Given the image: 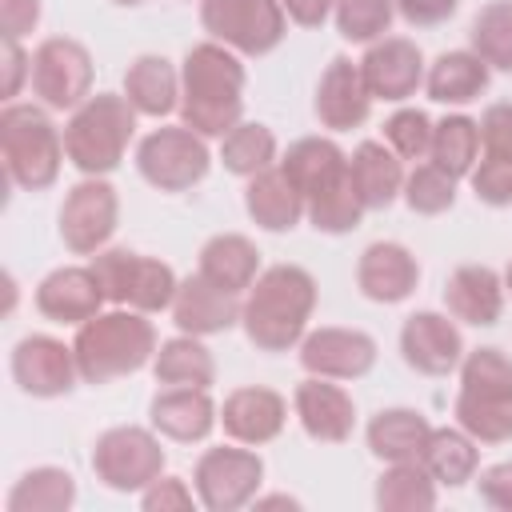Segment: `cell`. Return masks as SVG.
I'll return each mask as SVG.
<instances>
[{
	"label": "cell",
	"instance_id": "obj_16",
	"mask_svg": "<svg viewBox=\"0 0 512 512\" xmlns=\"http://www.w3.org/2000/svg\"><path fill=\"white\" fill-rule=\"evenodd\" d=\"M372 100H408L424 80V56L408 36H380L360 60Z\"/></svg>",
	"mask_w": 512,
	"mask_h": 512
},
{
	"label": "cell",
	"instance_id": "obj_41",
	"mask_svg": "<svg viewBox=\"0 0 512 512\" xmlns=\"http://www.w3.org/2000/svg\"><path fill=\"white\" fill-rule=\"evenodd\" d=\"M336 32L352 44H372L388 32L396 0H336Z\"/></svg>",
	"mask_w": 512,
	"mask_h": 512
},
{
	"label": "cell",
	"instance_id": "obj_52",
	"mask_svg": "<svg viewBox=\"0 0 512 512\" xmlns=\"http://www.w3.org/2000/svg\"><path fill=\"white\" fill-rule=\"evenodd\" d=\"M272 504H288V508H296V500H288V496H268V500H260V508H272Z\"/></svg>",
	"mask_w": 512,
	"mask_h": 512
},
{
	"label": "cell",
	"instance_id": "obj_34",
	"mask_svg": "<svg viewBox=\"0 0 512 512\" xmlns=\"http://www.w3.org/2000/svg\"><path fill=\"white\" fill-rule=\"evenodd\" d=\"M476 440L464 432V428H432L428 444H424V456L420 464L428 468V476L436 484H448V488H460L476 476Z\"/></svg>",
	"mask_w": 512,
	"mask_h": 512
},
{
	"label": "cell",
	"instance_id": "obj_47",
	"mask_svg": "<svg viewBox=\"0 0 512 512\" xmlns=\"http://www.w3.org/2000/svg\"><path fill=\"white\" fill-rule=\"evenodd\" d=\"M40 20V0H0V32L4 40H20Z\"/></svg>",
	"mask_w": 512,
	"mask_h": 512
},
{
	"label": "cell",
	"instance_id": "obj_23",
	"mask_svg": "<svg viewBox=\"0 0 512 512\" xmlns=\"http://www.w3.org/2000/svg\"><path fill=\"white\" fill-rule=\"evenodd\" d=\"M292 400H296V416L312 440L340 444L352 436V420H356L352 396L340 384H328V376H312V380L296 384Z\"/></svg>",
	"mask_w": 512,
	"mask_h": 512
},
{
	"label": "cell",
	"instance_id": "obj_8",
	"mask_svg": "<svg viewBox=\"0 0 512 512\" xmlns=\"http://www.w3.org/2000/svg\"><path fill=\"white\" fill-rule=\"evenodd\" d=\"M200 24L212 40L244 56L272 52L288 32L280 0H200Z\"/></svg>",
	"mask_w": 512,
	"mask_h": 512
},
{
	"label": "cell",
	"instance_id": "obj_30",
	"mask_svg": "<svg viewBox=\"0 0 512 512\" xmlns=\"http://www.w3.org/2000/svg\"><path fill=\"white\" fill-rule=\"evenodd\" d=\"M348 168H352V184H356L364 208H388L404 188L400 156L392 148H384L380 140L356 144V152L348 156Z\"/></svg>",
	"mask_w": 512,
	"mask_h": 512
},
{
	"label": "cell",
	"instance_id": "obj_17",
	"mask_svg": "<svg viewBox=\"0 0 512 512\" xmlns=\"http://www.w3.org/2000/svg\"><path fill=\"white\" fill-rule=\"evenodd\" d=\"M400 352L404 364L424 376H448L464 360L460 328L440 312H412L400 328Z\"/></svg>",
	"mask_w": 512,
	"mask_h": 512
},
{
	"label": "cell",
	"instance_id": "obj_48",
	"mask_svg": "<svg viewBox=\"0 0 512 512\" xmlns=\"http://www.w3.org/2000/svg\"><path fill=\"white\" fill-rule=\"evenodd\" d=\"M460 8V0H396V12L412 24V28H432L444 24L452 12Z\"/></svg>",
	"mask_w": 512,
	"mask_h": 512
},
{
	"label": "cell",
	"instance_id": "obj_33",
	"mask_svg": "<svg viewBox=\"0 0 512 512\" xmlns=\"http://www.w3.org/2000/svg\"><path fill=\"white\" fill-rule=\"evenodd\" d=\"M436 104H468L488 88V64L476 52H444L424 76Z\"/></svg>",
	"mask_w": 512,
	"mask_h": 512
},
{
	"label": "cell",
	"instance_id": "obj_3",
	"mask_svg": "<svg viewBox=\"0 0 512 512\" xmlns=\"http://www.w3.org/2000/svg\"><path fill=\"white\" fill-rule=\"evenodd\" d=\"M76 352V368L80 380L88 384H108L116 376L140 372L152 352H156V328L152 320H144V312H96L92 320H84L76 328L72 340Z\"/></svg>",
	"mask_w": 512,
	"mask_h": 512
},
{
	"label": "cell",
	"instance_id": "obj_11",
	"mask_svg": "<svg viewBox=\"0 0 512 512\" xmlns=\"http://www.w3.org/2000/svg\"><path fill=\"white\" fill-rule=\"evenodd\" d=\"M32 92L44 108H80L92 96V56L68 36H48L32 52Z\"/></svg>",
	"mask_w": 512,
	"mask_h": 512
},
{
	"label": "cell",
	"instance_id": "obj_31",
	"mask_svg": "<svg viewBox=\"0 0 512 512\" xmlns=\"http://www.w3.org/2000/svg\"><path fill=\"white\" fill-rule=\"evenodd\" d=\"M124 96L140 116H168L180 96L176 68L164 56H136L124 72Z\"/></svg>",
	"mask_w": 512,
	"mask_h": 512
},
{
	"label": "cell",
	"instance_id": "obj_22",
	"mask_svg": "<svg viewBox=\"0 0 512 512\" xmlns=\"http://www.w3.org/2000/svg\"><path fill=\"white\" fill-rule=\"evenodd\" d=\"M284 420H288L284 396L272 392V388H260V384L228 392L224 396V408H220L224 432L232 440H240V444H268V440H276L280 428H284Z\"/></svg>",
	"mask_w": 512,
	"mask_h": 512
},
{
	"label": "cell",
	"instance_id": "obj_49",
	"mask_svg": "<svg viewBox=\"0 0 512 512\" xmlns=\"http://www.w3.org/2000/svg\"><path fill=\"white\" fill-rule=\"evenodd\" d=\"M480 500L512 512V464H492L488 472H480Z\"/></svg>",
	"mask_w": 512,
	"mask_h": 512
},
{
	"label": "cell",
	"instance_id": "obj_4",
	"mask_svg": "<svg viewBox=\"0 0 512 512\" xmlns=\"http://www.w3.org/2000/svg\"><path fill=\"white\" fill-rule=\"evenodd\" d=\"M456 420L476 444L512 440V356L500 348H476L460 360Z\"/></svg>",
	"mask_w": 512,
	"mask_h": 512
},
{
	"label": "cell",
	"instance_id": "obj_40",
	"mask_svg": "<svg viewBox=\"0 0 512 512\" xmlns=\"http://www.w3.org/2000/svg\"><path fill=\"white\" fill-rule=\"evenodd\" d=\"M364 212H368V208H364V200H360V192H356V184H352V168H348V176H344L340 184H332L328 192H320V196L308 200V220H312V228H316V232H328V236L352 232Z\"/></svg>",
	"mask_w": 512,
	"mask_h": 512
},
{
	"label": "cell",
	"instance_id": "obj_39",
	"mask_svg": "<svg viewBox=\"0 0 512 512\" xmlns=\"http://www.w3.org/2000/svg\"><path fill=\"white\" fill-rule=\"evenodd\" d=\"M220 160H224V168L236 172V176H256V172L272 168V160H276V136H272V128H264V124H244V120H240V124L224 136Z\"/></svg>",
	"mask_w": 512,
	"mask_h": 512
},
{
	"label": "cell",
	"instance_id": "obj_53",
	"mask_svg": "<svg viewBox=\"0 0 512 512\" xmlns=\"http://www.w3.org/2000/svg\"><path fill=\"white\" fill-rule=\"evenodd\" d=\"M504 292H512V260H508V268H504Z\"/></svg>",
	"mask_w": 512,
	"mask_h": 512
},
{
	"label": "cell",
	"instance_id": "obj_54",
	"mask_svg": "<svg viewBox=\"0 0 512 512\" xmlns=\"http://www.w3.org/2000/svg\"><path fill=\"white\" fill-rule=\"evenodd\" d=\"M116 4H124V8H128V4H140V0H116Z\"/></svg>",
	"mask_w": 512,
	"mask_h": 512
},
{
	"label": "cell",
	"instance_id": "obj_46",
	"mask_svg": "<svg viewBox=\"0 0 512 512\" xmlns=\"http://www.w3.org/2000/svg\"><path fill=\"white\" fill-rule=\"evenodd\" d=\"M140 504L148 508V512H168V508H192V492L184 488V480H176V476H156L148 488H144V496H140Z\"/></svg>",
	"mask_w": 512,
	"mask_h": 512
},
{
	"label": "cell",
	"instance_id": "obj_36",
	"mask_svg": "<svg viewBox=\"0 0 512 512\" xmlns=\"http://www.w3.org/2000/svg\"><path fill=\"white\" fill-rule=\"evenodd\" d=\"M76 500V480L64 468H32L8 492V512H64Z\"/></svg>",
	"mask_w": 512,
	"mask_h": 512
},
{
	"label": "cell",
	"instance_id": "obj_9",
	"mask_svg": "<svg viewBox=\"0 0 512 512\" xmlns=\"http://www.w3.org/2000/svg\"><path fill=\"white\" fill-rule=\"evenodd\" d=\"M208 164H212L208 144L188 124L184 128H156L136 148L140 176L160 192H188L192 184H200L208 176Z\"/></svg>",
	"mask_w": 512,
	"mask_h": 512
},
{
	"label": "cell",
	"instance_id": "obj_29",
	"mask_svg": "<svg viewBox=\"0 0 512 512\" xmlns=\"http://www.w3.org/2000/svg\"><path fill=\"white\" fill-rule=\"evenodd\" d=\"M428 436H432V424L412 408H384L368 420V448L388 464L420 460Z\"/></svg>",
	"mask_w": 512,
	"mask_h": 512
},
{
	"label": "cell",
	"instance_id": "obj_50",
	"mask_svg": "<svg viewBox=\"0 0 512 512\" xmlns=\"http://www.w3.org/2000/svg\"><path fill=\"white\" fill-rule=\"evenodd\" d=\"M24 72H32V60L24 56L20 40H4V96H16L20 92Z\"/></svg>",
	"mask_w": 512,
	"mask_h": 512
},
{
	"label": "cell",
	"instance_id": "obj_51",
	"mask_svg": "<svg viewBox=\"0 0 512 512\" xmlns=\"http://www.w3.org/2000/svg\"><path fill=\"white\" fill-rule=\"evenodd\" d=\"M284 12L300 24V28H320L328 20V12L336 8V0H280Z\"/></svg>",
	"mask_w": 512,
	"mask_h": 512
},
{
	"label": "cell",
	"instance_id": "obj_18",
	"mask_svg": "<svg viewBox=\"0 0 512 512\" xmlns=\"http://www.w3.org/2000/svg\"><path fill=\"white\" fill-rule=\"evenodd\" d=\"M372 112V92L364 84L360 64H352L348 56H332V64L324 68L320 84H316V116L324 128L332 132H348L360 128Z\"/></svg>",
	"mask_w": 512,
	"mask_h": 512
},
{
	"label": "cell",
	"instance_id": "obj_35",
	"mask_svg": "<svg viewBox=\"0 0 512 512\" xmlns=\"http://www.w3.org/2000/svg\"><path fill=\"white\" fill-rule=\"evenodd\" d=\"M432 164L444 168L448 176H468L480 156V124L472 116H444L432 128Z\"/></svg>",
	"mask_w": 512,
	"mask_h": 512
},
{
	"label": "cell",
	"instance_id": "obj_28",
	"mask_svg": "<svg viewBox=\"0 0 512 512\" xmlns=\"http://www.w3.org/2000/svg\"><path fill=\"white\" fill-rule=\"evenodd\" d=\"M204 280H212L216 288L224 292H248L256 284V272H260V252L248 236H236V232H220L212 236L204 248H200V268H196Z\"/></svg>",
	"mask_w": 512,
	"mask_h": 512
},
{
	"label": "cell",
	"instance_id": "obj_44",
	"mask_svg": "<svg viewBox=\"0 0 512 512\" xmlns=\"http://www.w3.org/2000/svg\"><path fill=\"white\" fill-rule=\"evenodd\" d=\"M468 176H472L476 200H484V204H492V208L512 204V156H492V152H484V160H480Z\"/></svg>",
	"mask_w": 512,
	"mask_h": 512
},
{
	"label": "cell",
	"instance_id": "obj_15",
	"mask_svg": "<svg viewBox=\"0 0 512 512\" xmlns=\"http://www.w3.org/2000/svg\"><path fill=\"white\" fill-rule=\"evenodd\" d=\"M300 364L312 376L360 380L376 364V340L356 328H316L300 340Z\"/></svg>",
	"mask_w": 512,
	"mask_h": 512
},
{
	"label": "cell",
	"instance_id": "obj_20",
	"mask_svg": "<svg viewBox=\"0 0 512 512\" xmlns=\"http://www.w3.org/2000/svg\"><path fill=\"white\" fill-rule=\"evenodd\" d=\"M104 284L100 276L88 268H56L36 284V308L40 316L56 320V324H84L100 312L104 304Z\"/></svg>",
	"mask_w": 512,
	"mask_h": 512
},
{
	"label": "cell",
	"instance_id": "obj_10",
	"mask_svg": "<svg viewBox=\"0 0 512 512\" xmlns=\"http://www.w3.org/2000/svg\"><path fill=\"white\" fill-rule=\"evenodd\" d=\"M92 472L112 492H144L164 472V448L148 428H108L92 448Z\"/></svg>",
	"mask_w": 512,
	"mask_h": 512
},
{
	"label": "cell",
	"instance_id": "obj_38",
	"mask_svg": "<svg viewBox=\"0 0 512 512\" xmlns=\"http://www.w3.org/2000/svg\"><path fill=\"white\" fill-rule=\"evenodd\" d=\"M472 52L500 72H512V0H492L472 20Z\"/></svg>",
	"mask_w": 512,
	"mask_h": 512
},
{
	"label": "cell",
	"instance_id": "obj_12",
	"mask_svg": "<svg viewBox=\"0 0 512 512\" xmlns=\"http://www.w3.org/2000/svg\"><path fill=\"white\" fill-rule=\"evenodd\" d=\"M120 220V196L108 180L88 176L76 188H68L64 208H60V240L64 248H72L76 256H92L100 252Z\"/></svg>",
	"mask_w": 512,
	"mask_h": 512
},
{
	"label": "cell",
	"instance_id": "obj_37",
	"mask_svg": "<svg viewBox=\"0 0 512 512\" xmlns=\"http://www.w3.org/2000/svg\"><path fill=\"white\" fill-rule=\"evenodd\" d=\"M376 504L388 508V512L432 508V504H436V480L428 476V468H424L420 460L392 464V468L376 480Z\"/></svg>",
	"mask_w": 512,
	"mask_h": 512
},
{
	"label": "cell",
	"instance_id": "obj_26",
	"mask_svg": "<svg viewBox=\"0 0 512 512\" xmlns=\"http://www.w3.org/2000/svg\"><path fill=\"white\" fill-rule=\"evenodd\" d=\"M280 168H284V176L296 184V192L308 204L312 196L328 192L332 184H340L348 176V156L324 136H304L284 152Z\"/></svg>",
	"mask_w": 512,
	"mask_h": 512
},
{
	"label": "cell",
	"instance_id": "obj_14",
	"mask_svg": "<svg viewBox=\"0 0 512 512\" xmlns=\"http://www.w3.org/2000/svg\"><path fill=\"white\" fill-rule=\"evenodd\" d=\"M12 376L20 384V392L52 400V396H68L80 368H76V352L64 348L56 336H24L12 348Z\"/></svg>",
	"mask_w": 512,
	"mask_h": 512
},
{
	"label": "cell",
	"instance_id": "obj_13",
	"mask_svg": "<svg viewBox=\"0 0 512 512\" xmlns=\"http://www.w3.org/2000/svg\"><path fill=\"white\" fill-rule=\"evenodd\" d=\"M192 480H196V496L204 508L232 512L256 496V488L264 480V460L248 448H208L196 460Z\"/></svg>",
	"mask_w": 512,
	"mask_h": 512
},
{
	"label": "cell",
	"instance_id": "obj_43",
	"mask_svg": "<svg viewBox=\"0 0 512 512\" xmlns=\"http://www.w3.org/2000/svg\"><path fill=\"white\" fill-rule=\"evenodd\" d=\"M432 120L420 108H400L384 124V140L400 160H424L432 152Z\"/></svg>",
	"mask_w": 512,
	"mask_h": 512
},
{
	"label": "cell",
	"instance_id": "obj_45",
	"mask_svg": "<svg viewBox=\"0 0 512 512\" xmlns=\"http://www.w3.org/2000/svg\"><path fill=\"white\" fill-rule=\"evenodd\" d=\"M480 144L492 156H512V104H488L480 116Z\"/></svg>",
	"mask_w": 512,
	"mask_h": 512
},
{
	"label": "cell",
	"instance_id": "obj_5",
	"mask_svg": "<svg viewBox=\"0 0 512 512\" xmlns=\"http://www.w3.org/2000/svg\"><path fill=\"white\" fill-rule=\"evenodd\" d=\"M132 132L136 108L128 104V96L96 92L80 108H72V120L64 124V152L84 176H108L120 168Z\"/></svg>",
	"mask_w": 512,
	"mask_h": 512
},
{
	"label": "cell",
	"instance_id": "obj_21",
	"mask_svg": "<svg viewBox=\"0 0 512 512\" xmlns=\"http://www.w3.org/2000/svg\"><path fill=\"white\" fill-rule=\"evenodd\" d=\"M420 280V264L416 256L404 248V244H392V240H376L360 252V264H356V284L368 300L376 304H400L412 296Z\"/></svg>",
	"mask_w": 512,
	"mask_h": 512
},
{
	"label": "cell",
	"instance_id": "obj_42",
	"mask_svg": "<svg viewBox=\"0 0 512 512\" xmlns=\"http://www.w3.org/2000/svg\"><path fill=\"white\" fill-rule=\"evenodd\" d=\"M404 200L412 212L420 216H440L452 208L456 200V176H448L444 168H436L432 160L428 164H416L412 176H404Z\"/></svg>",
	"mask_w": 512,
	"mask_h": 512
},
{
	"label": "cell",
	"instance_id": "obj_32",
	"mask_svg": "<svg viewBox=\"0 0 512 512\" xmlns=\"http://www.w3.org/2000/svg\"><path fill=\"white\" fill-rule=\"evenodd\" d=\"M152 372H156V380L164 388H212L216 360L196 336L184 332V336L160 344V352L152 360Z\"/></svg>",
	"mask_w": 512,
	"mask_h": 512
},
{
	"label": "cell",
	"instance_id": "obj_27",
	"mask_svg": "<svg viewBox=\"0 0 512 512\" xmlns=\"http://www.w3.org/2000/svg\"><path fill=\"white\" fill-rule=\"evenodd\" d=\"M244 208L248 216L268 228V232H292L300 224V216L308 212L304 196L296 192V184L284 176V168H264L256 176H248L244 188Z\"/></svg>",
	"mask_w": 512,
	"mask_h": 512
},
{
	"label": "cell",
	"instance_id": "obj_6",
	"mask_svg": "<svg viewBox=\"0 0 512 512\" xmlns=\"http://www.w3.org/2000/svg\"><path fill=\"white\" fill-rule=\"evenodd\" d=\"M0 156L4 176L28 192L52 188L64 160V140L56 124L36 104H8L0 112Z\"/></svg>",
	"mask_w": 512,
	"mask_h": 512
},
{
	"label": "cell",
	"instance_id": "obj_19",
	"mask_svg": "<svg viewBox=\"0 0 512 512\" xmlns=\"http://www.w3.org/2000/svg\"><path fill=\"white\" fill-rule=\"evenodd\" d=\"M240 312H244V304L236 300V292L216 288V284L204 280L200 272L176 284L172 320H176V328L188 332V336H216V332H228V328L240 320Z\"/></svg>",
	"mask_w": 512,
	"mask_h": 512
},
{
	"label": "cell",
	"instance_id": "obj_24",
	"mask_svg": "<svg viewBox=\"0 0 512 512\" xmlns=\"http://www.w3.org/2000/svg\"><path fill=\"white\" fill-rule=\"evenodd\" d=\"M444 304L456 320L488 328L504 312V280L488 264H460L444 284Z\"/></svg>",
	"mask_w": 512,
	"mask_h": 512
},
{
	"label": "cell",
	"instance_id": "obj_2",
	"mask_svg": "<svg viewBox=\"0 0 512 512\" xmlns=\"http://www.w3.org/2000/svg\"><path fill=\"white\" fill-rule=\"evenodd\" d=\"M316 308V280L300 264H276L248 288L240 324L260 352H288L304 340Z\"/></svg>",
	"mask_w": 512,
	"mask_h": 512
},
{
	"label": "cell",
	"instance_id": "obj_25",
	"mask_svg": "<svg viewBox=\"0 0 512 512\" xmlns=\"http://www.w3.org/2000/svg\"><path fill=\"white\" fill-rule=\"evenodd\" d=\"M152 428L168 440H180V444H192V440H204L216 424V404L208 396V388H164L152 396Z\"/></svg>",
	"mask_w": 512,
	"mask_h": 512
},
{
	"label": "cell",
	"instance_id": "obj_1",
	"mask_svg": "<svg viewBox=\"0 0 512 512\" xmlns=\"http://www.w3.org/2000/svg\"><path fill=\"white\" fill-rule=\"evenodd\" d=\"M184 92L180 116L200 136H228L244 112V64L228 52V44L208 40L188 48L184 56Z\"/></svg>",
	"mask_w": 512,
	"mask_h": 512
},
{
	"label": "cell",
	"instance_id": "obj_7",
	"mask_svg": "<svg viewBox=\"0 0 512 512\" xmlns=\"http://www.w3.org/2000/svg\"><path fill=\"white\" fill-rule=\"evenodd\" d=\"M92 272L100 276L104 296L112 304H128L136 312L172 308V296H176V284H180L176 272L164 260H152V256H140V252H128V248L96 252Z\"/></svg>",
	"mask_w": 512,
	"mask_h": 512
}]
</instances>
